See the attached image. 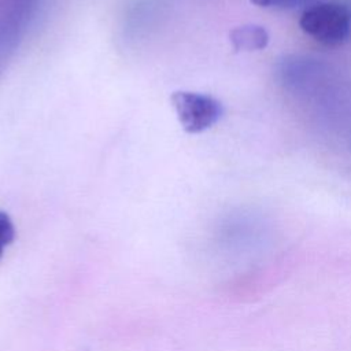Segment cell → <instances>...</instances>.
Listing matches in <instances>:
<instances>
[{"mask_svg":"<svg viewBox=\"0 0 351 351\" xmlns=\"http://www.w3.org/2000/svg\"><path fill=\"white\" fill-rule=\"evenodd\" d=\"M299 26L322 45H340L351 36V4L339 0L315 1L304 8Z\"/></svg>","mask_w":351,"mask_h":351,"instance_id":"1","label":"cell"},{"mask_svg":"<svg viewBox=\"0 0 351 351\" xmlns=\"http://www.w3.org/2000/svg\"><path fill=\"white\" fill-rule=\"evenodd\" d=\"M41 0H0V78L23 41Z\"/></svg>","mask_w":351,"mask_h":351,"instance_id":"2","label":"cell"},{"mask_svg":"<svg viewBox=\"0 0 351 351\" xmlns=\"http://www.w3.org/2000/svg\"><path fill=\"white\" fill-rule=\"evenodd\" d=\"M171 104L182 129L192 134L210 129L223 112L221 101L215 97L189 90L173 92Z\"/></svg>","mask_w":351,"mask_h":351,"instance_id":"3","label":"cell"},{"mask_svg":"<svg viewBox=\"0 0 351 351\" xmlns=\"http://www.w3.org/2000/svg\"><path fill=\"white\" fill-rule=\"evenodd\" d=\"M229 41L237 52L261 51L269 44V33L259 25H243L229 33Z\"/></svg>","mask_w":351,"mask_h":351,"instance_id":"4","label":"cell"},{"mask_svg":"<svg viewBox=\"0 0 351 351\" xmlns=\"http://www.w3.org/2000/svg\"><path fill=\"white\" fill-rule=\"evenodd\" d=\"M251 3L269 10H295L299 7L307 8L315 3V0H251Z\"/></svg>","mask_w":351,"mask_h":351,"instance_id":"5","label":"cell"},{"mask_svg":"<svg viewBox=\"0 0 351 351\" xmlns=\"http://www.w3.org/2000/svg\"><path fill=\"white\" fill-rule=\"evenodd\" d=\"M14 239H15V226L10 215L0 210V259L4 254V250L14 241Z\"/></svg>","mask_w":351,"mask_h":351,"instance_id":"6","label":"cell"}]
</instances>
